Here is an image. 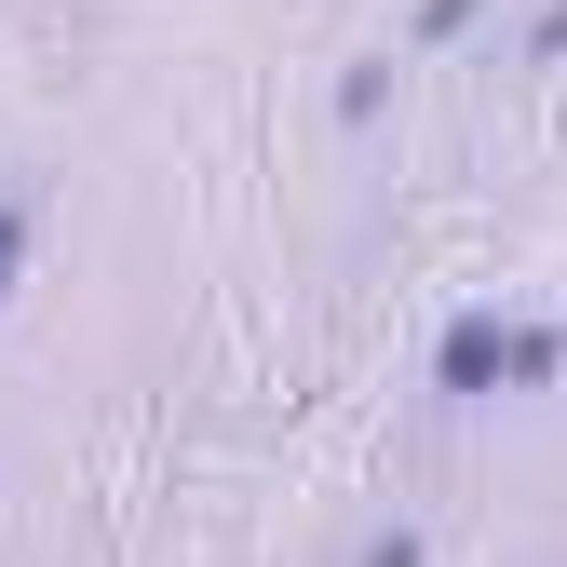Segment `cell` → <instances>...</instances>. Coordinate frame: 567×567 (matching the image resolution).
Wrapping results in <instances>:
<instances>
[{"instance_id":"cell-1","label":"cell","mask_w":567,"mask_h":567,"mask_svg":"<svg viewBox=\"0 0 567 567\" xmlns=\"http://www.w3.org/2000/svg\"><path fill=\"white\" fill-rule=\"evenodd\" d=\"M0 270H14V217H0Z\"/></svg>"}]
</instances>
